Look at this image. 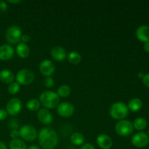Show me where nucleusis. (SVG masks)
Returning a JSON list of instances; mask_svg holds the SVG:
<instances>
[{
	"label": "nucleus",
	"mask_w": 149,
	"mask_h": 149,
	"mask_svg": "<svg viewBox=\"0 0 149 149\" xmlns=\"http://www.w3.org/2000/svg\"><path fill=\"white\" fill-rule=\"evenodd\" d=\"M37 138L39 145L43 149H54L58 145V134L49 127H42L38 132Z\"/></svg>",
	"instance_id": "1"
},
{
	"label": "nucleus",
	"mask_w": 149,
	"mask_h": 149,
	"mask_svg": "<svg viewBox=\"0 0 149 149\" xmlns=\"http://www.w3.org/2000/svg\"><path fill=\"white\" fill-rule=\"evenodd\" d=\"M27 149H41L40 147L37 145H31L28 147Z\"/></svg>",
	"instance_id": "36"
},
{
	"label": "nucleus",
	"mask_w": 149,
	"mask_h": 149,
	"mask_svg": "<svg viewBox=\"0 0 149 149\" xmlns=\"http://www.w3.org/2000/svg\"><path fill=\"white\" fill-rule=\"evenodd\" d=\"M7 116V112L5 109H0V121L4 120Z\"/></svg>",
	"instance_id": "31"
},
{
	"label": "nucleus",
	"mask_w": 149,
	"mask_h": 149,
	"mask_svg": "<svg viewBox=\"0 0 149 149\" xmlns=\"http://www.w3.org/2000/svg\"><path fill=\"white\" fill-rule=\"evenodd\" d=\"M148 135H149V130H148Z\"/></svg>",
	"instance_id": "40"
},
{
	"label": "nucleus",
	"mask_w": 149,
	"mask_h": 149,
	"mask_svg": "<svg viewBox=\"0 0 149 149\" xmlns=\"http://www.w3.org/2000/svg\"><path fill=\"white\" fill-rule=\"evenodd\" d=\"M22 107L21 100L17 97H13L7 102L5 110L7 111V114L14 116L20 113Z\"/></svg>",
	"instance_id": "8"
},
{
	"label": "nucleus",
	"mask_w": 149,
	"mask_h": 149,
	"mask_svg": "<svg viewBox=\"0 0 149 149\" xmlns=\"http://www.w3.org/2000/svg\"><path fill=\"white\" fill-rule=\"evenodd\" d=\"M144 50L149 53V42L145 43V45H144Z\"/></svg>",
	"instance_id": "37"
},
{
	"label": "nucleus",
	"mask_w": 149,
	"mask_h": 149,
	"mask_svg": "<svg viewBox=\"0 0 149 149\" xmlns=\"http://www.w3.org/2000/svg\"><path fill=\"white\" fill-rule=\"evenodd\" d=\"M19 134L23 141L33 142L37 138L38 132L36 128L32 125H26L20 128Z\"/></svg>",
	"instance_id": "6"
},
{
	"label": "nucleus",
	"mask_w": 149,
	"mask_h": 149,
	"mask_svg": "<svg viewBox=\"0 0 149 149\" xmlns=\"http://www.w3.org/2000/svg\"><path fill=\"white\" fill-rule=\"evenodd\" d=\"M10 149H27V146L24 141L20 138L12 140L9 144Z\"/></svg>",
	"instance_id": "21"
},
{
	"label": "nucleus",
	"mask_w": 149,
	"mask_h": 149,
	"mask_svg": "<svg viewBox=\"0 0 149 149\" xmlns=\"http://www.w3.org/2000/svg\"><path fill=\"white\" fill-rule=\"evenodd\" d=\"M15 49L10 45L4 44L0 46V61H7L14 56Z\"/></svg>",
	"instance_id": "13"
},
{
	"label": "nucleus",
	"mask_w": 149,
	"mask_h": 149,
	"mask_svg": "<svg viewBox=\"0 0 149 149\" xmlns=\"http://www.w3.org/2000/svg\"><path fill=\"white\" fill-rule=\"evenodd\" d=\"M132 125L137 130H143L147 127V121L143 118H137L133 122Z\"/></svg>",
	"instance_id": "25"
},
{
	"label": "nucleus",
	"mask_w": 149,
	"mask_h": 149,
	"mask_svg": "<svg viewBox=\"0 0 149 149\" xmlns=\"http://www.w3.org/2000/svg\"><path fill=\"white\" fill-rule=\"evenodd\" d=\"M136 37L142 42H149V26H141L136 30Z\"/></svg>",
	"instance_id": "16"
},
{
	"label": "nucleus",
	"mask_w": 149,
	"mask_h": 149,
	"mask_svg": "<svg viewBox=\"0 0 149 149\" xmlns=\"http://www.w3.org/2000/svg\"><path fill=\"white\" fill-rule=\"evenodd\" d=\"M35 78L34 74L33 71L28 68L20 69L16 74V82L18 83L20 85H29L31 84Z\"/></svg>",
	"instance_id": "5"
},
{
	"label": "nucleus",
	"mask_w": 149,
	"mask_h": 149,
	"mask_svg": "<svg viewBox=\"0 0 149 149\" xmlns=\"http://www.w3.org/2000/svg\"><path fill=\"white\" fill-rule=\"evenodd\" d=\"M41 103L38 99L32 98L31 100H28L26 103V109H29V111H38L40 108Z\"/></svg>",
	"instance_id": "23"
},
{
	"label": "nucleus",
	"mask_w": 149,
	"mask_h": 149,
	"mask_svg": "<svg viewBox=\"0 0 149 149\" xmlns=\"http://www.w3.org/2000/svg\"><path fill=\"white\" fill-rule=\"evenodd\" d=\"M15 78V75L10 70L3 69L0 71V80L2 82L10 84V83L14 81Z\"/></svg>",
	"instance_id": "18"
},
{
	"label": "nucleus",
	"mask_w": 149,
	"mask_h": 149,
	"mask_svg": "<svg viewBox=\"0 0 149 149\" xmlns=\"http://www.w3.org/2000/svg\"><path fill=\"white\" fill-rule=\"evenodd\" d=\"M55 66L53 62L50 60H44L39 64V71L42 75L50 77L55 72Z\"/></svg>",
	"instance_id": "11"
},
{
	"label": "nucleus",
	"mask_w": 149,
	"mask_h": 149,
	"mask_svg": "<svg viewBox=\"0 0 149 149\" xmlns=\"http://www.w3.org/2000/svg\"><path fill=\"white\" fill-rule=\"evenodd\" d=\"M142 79L143 83L144 84V85L146 86L147 87H149V74H145Z\"/></svg>",
	"instance_id": "33"
},
{
	"label": "nucleus",
	"mask_w": 149,
	"mask_h": 149,
	"mask_svg": "<svg viewBox=\"0 0 149 149\" xmlns=\"http://www.w3.org/2000/svg\"><path fill=\"white\" fill-rule=\"evenodd\" d=\"M20 85L16 81L10 83L8 86V92L9 93L12 95H16L20 92Z\"/></svg>",
	"instance_id": "26"
},
{
	"label": "nucleus",
	"mask_w": 149,
	"mask_h": 149,
	"mask_svg": "<svg viewBox=\"0 0 149 149\" xmlns=\"http://www.w3.org/2000/svg\"><path fill=\"white\" fill-rule=\"evenodd\" d=\"M134 130L132 123L127 119H122L119 121L115 126V131L119 136H129Z\"/></svg>",
	"instance_id": "7"
},
{
	"label": "nucleus",
	"mask_w": 149,
	"mask_h": 149,
	"mask_svg": "<svg viewBox=\"0 0 149 149\" xmlns=\"http://www.w3.org/2000/svg\"><path fill=\"white\" fill-rule=\"evenodd\" d=\"M7 2L8 3H10V4H19V3H20L21 1H20V0H9V1H7Z\"/></svg>",
	"instance_id": "35"
},
{
	"label": "nucleus",
	"mask_w": 149,
	"mask_h": 149,
	"mask_svg": "<svg viewBox=\"0 0 149 149\" xmlns=\"http://www.w3.org/2000/svg\"><path fill=\"white\" fill-rule=\"evenodd\" d=\"M0 149H7L6 144L2 141H0Z\"/></svg>",
	"instance_id": "38"
},
{
	"label": "nucleus",
	"mask_w": 149,
	"mask_h": 149,
	"mask_svg": "<svg viewBox=\"0 0 149 149\" xmlns=\"http://www.w3.org/2000/svg\"><path fill=\"white\" fill-rule=\"evenodd\" d=\"M30 40H31V38L29 35H27V34L22 35L21 40L20 41H22V42H23V43H25V44L28 43V42H30Z\"/></svg>",
	"instance_id": "34"
},
{
	"label": "nucleus",
	"mask_w": 149,
	"mask_h": 149,
	"mask_svg": "<svg viewBox=\"0 0 149 149\" xmlns=\"http://www.w3.org/2000/svg\"><path fill=\"white\" fill-rule=\"evenodd\" d=\"M144 75H145V74H144L143 73H142V72H140V73H138V77H139V78H141V79H143V78Z\"/></svg>",
	"instance_id": "39"
},
{
	"label": "nucleus",
	"mask_w": 149,
	"mask_h": 149,
	"mask_svg": "<svg viewBox=\"0 0 149 149\" xmlns=\"http://www.w3.org/2000/svg\"><path fill=\"white\" fill-rule=\"evenodd\" d=\"M23 35L21 29L17 26H11L7 29L5 32V38L7 42L11 45L19 43L21 40Z\"/></svg>",
	"instance_id": "4"
},
{
	"label": "nucleus",
	"mask_w": 149,
	"mask_h": 149,
	"mask_svg": "<svg viewBox=\"0 0 149 149\" xmlns=\"http://www.w3.org/2000/svg\"><path fill=\"white\" fill-rule=\"evenodd\" d=\"M71 142L73 145L77 146H82L84 143V136L81 133L78 132H76L73 133L71 135Z\"/></svg>",
	"instance_id": "20"
},
{
	"label": "nucleus",
	"mask_w": 149,
	"mask_h": 149,
	"mask_svg": "<svg viewBox=\"0 0 149 149\" xmlns=\"http://www.w3.org/2000/svg\"><path fill=\"white\" fill-rule=\"evenodd\" d=\"M16 53L20 58H23V59L27 58L30 54V49L27 44L23 43V42L18 43V45L16 47Z\"/></svg>",
	"instance_id": "17"
},
{
	"label": "nucleus",
	"mask_w": 149,
	"mask_h": 149,
	"mask_svg": "<svg viewBox=\"0 0 149 149\" xmlns=\"http://www.w3.org/2000/svg\"><path fill=\"white\" fill-rule=\"evenodd\" d=\"M96 142L101 149H110L113 146L112 139L106 134H100L97 137Z\"/></svg>",
	"instance_id": "15"
},
{
	"label": "nucleus",
	"mask_w": 149,
	"mask_h": 149,
	"mask_svg": "<svg viewBox=\"0 0 149 149\" xmlns=\"http://www.w3.org/2000/svg\"><path fill=\"white\" fill-rule=\"evenodd\" d=\"M131 143L136 148H143L149 143V138L145 132H138L132 136Z\"/></svg>",
	"instance_id": "10"
},
{
	"label": "nucleus",
	"mask_w": 149,
	"mask_h": 149,
	"mask_svg": "<svg viewBox=\"0 0 149 149\" xmlns=\"http://www.w3.org/2000/svg\"><path fill=\"white\" fill-rule=\"evenodd\" d=\"M127 106L128 109L132 112H137L141 109L143 106V102L139 98H132L129 101Z\"/></svg>",
	"instance_id": "19"
},
{
	"label": "nucleus",
	"mask_w": 149,
	"mask_h": 149,
	"mask_svg": "<svg viewBox=\"0 0 149 149\" xmlns=\"http://www.w3.org/2000/svg\"><path fill=\"white\" fill-rule=\"evenodd\" d=\"M7 8H8V5H7V1H0V11L5 12Z\"/></svg>",
	"instance_id": "30"
},
{
	"label": "nucleus",
	"mask_w": 149,
	"mask_h": 149,
	"mask_svg": "<svg viewBox=\"0 0 149 149\" xmlns=\"http://www.w3.org/2000/svg\"><path fill=\"white\" fill-rule=\"evenodd\" d=\"M55 84V81L54 79L51 77H47L44 79V85L47 88H51Z\"/></svg>",
	"instance_id": "27"
},
{
	"label": "nucleus",
	"mask_w": 149,
	"mask_h": 149,
	"mask_svg": "<svg viewBox=\"0 0 149 149\" xmlns=\"http://www.w3.org/2000/svg\"><path fill=\"white\" fill-rule=\"evenodd\" d=\"M37 119L41 123L44 125H50L53 122V116L52 113L48 109H41L37 112Z\"/></svg>",
	"instance_id": "12"
},
{
	"label": "nucleus",
	"mask_w": 149,
	"mask_h": 149,
	"mask_svg": "<svg viewBox=\"0 0 149 149\" xmlns=\"http://www.w3.org/2000/svg\"><path fill=\"white\" fill-rule=\"evenodd\" d=\"M39 102L41 105L47 109H53L59 105L60 97L57 93L51 90L44 91L39 96Z\"/></svg>",
	"instance_id": "2"
},
{
	"label": "nucleus",
	"mask_w": 149,
	"mask_h": 149,
	"mask_svg": "<svg viewBox=\"0 0 149 149\" xmlns=\"http://www.w3.org/2000/svg\"><path fill=\"white\" fill-rule=\"evenodd\" d=\"M68 62L74 65H77L81 61V55L77 51H71L67 55Z\"/></svg>",
	"instance_id": "22"
},
{
	"label": "nucleus",
	"mask_w": 149,
	"mask_h": 149,
	"mask_svg": "<svg viewBox=\"0 0 149 149\" xmlns=\"http://www.w3.org/2000/svg\"><path fill=\"white\" fill-rule=\"evenodd\" d=\"M50 55L55 61L61 62L67 58V53L65 49L61 46H55L52 48Z\"/></svg>",
	"instance_id": "14"
},
{
	"label": "nucleus",
	"mask_w": 149,
	"mask_h": 149,
	"mask_svg": "<svg viewBox=\"0 0 149 149\" xmlns=\"http://www.w3.org/2000/svg\"><path fill=\"white\" fill-rule=\"evenodd\" d=\"M129 109L127 106L123 102L113 103L109 109L110 116L116 120H122L127 116Z\"/></svg>",
	"instance_id": "3"
},
{
	"label": "nucleus",
	"mask_w": 149,
	"mask_h": 149,
	"mask_svg": "<svg viewBox=\"0 0 149 149\" xmlns=\"http://www.w3.org/2000/svg\"><path fill=\"white\" fill-rule=\"evenodd\" d=\"M71 87L67 84H63L58 87L57 90V94L59 97H66L71 94Z\"/></svg>",
	"instance_id": "24"
},
{
	"label": "nucleus",
	"mask_w": 149,
	"mask_h": 149,
	"mask_svg": "<svg viewBox=\"0 0 149 149\" xmlns=\"http://www.w3.org/2000/svg\"><path fill=\"white\" fill-rule=\"evenodd\" d=\"M10 136L12 139H17L20 137V134H19V130H12L10 131Z\"/></svg>",
	"instance_id": "29"
},
{
	"label": "nucleus",
	"mask_w": 149,
	"mask_h": 149,
	"mask_svg": "<svg viewBox=\"0 0 149 149\" xmlns=\"http://www.w3.org/2000/svg\"><path fill=\"white\" fill-rule=\"evenodd\" d=\"M80 149H95V148L93 144L90 143H84L81 146Z\"/></svg>",
	"instance_id": "32"
},
{
	"label": "nucleus",
	"mask_w": 149,
	"mask_h": 149,
	"mask_svg": "<svg viewBox=\"0 0 149 149\" xmlns=\"http://www.w3.org/2000/svg\"><path fill=\"white\" fill-rule=\"evenodd\" d=\"M9 122H10V123H9V126H10V129L17 130V128H18L19 124L17 120H15V119H11Z\"/></svg>",
	"instance_id": "28"
},
{
	"label": "nucleus",
	"mask_w": 149,
	"mask_h": 149,
	"mask_svg": "<svg viewBox=\"0 0 149 149\" xmlns=\"http://www.w3.org/2000/svg\"><path fill=\"white\" fill-rule=\"evenodd\" d=\"M74 106L70 102H63L57 107V111L61 117H70L74 113Z\"/></svg>",
	"instance_id": "9"
}]
</instances>
